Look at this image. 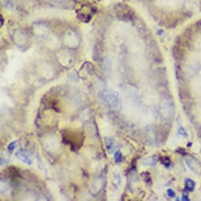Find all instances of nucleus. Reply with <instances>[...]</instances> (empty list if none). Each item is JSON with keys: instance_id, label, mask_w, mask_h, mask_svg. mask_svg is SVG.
<instances>
[{"instance_id": "3", "label": "nucleus", "mask_w": 201, "mask_h": 201, "mask_svg": "<svg viewBox=\"0 0 201 201\" xmlns=\"http://www.w3.org/2000/svg\"><path fill=\"white\" fill-rule=\"evenodd\" d=\"M114 159H115V161H116V163H120L122 161V154L121 152L118 151L115 154H114Z\"/></svg>"}, {"instance_id": "4", "label": "nucleus", "mask_w": 201, "mask_h": 201, "mask_svg": "<svg viewBox=\"0 0 201 201\" xmlns=\"http://www.w3.org/2000/svg\"><path fill=\"white\" fill-rule=\"evenodd\" d=\"M17 141L11 142L10 144H9V146H8L9 152H13V151L14 150L15 148H16V146H17Z\"/></svg>"}, {"instance_id": "5", "label": "nucleus", "mask_w": 201, "mask_h": 201, "mask_svg": "<svg viewBox=\"0 0 201 201\" xmlns=\"http://www.w3.org/2000/svg\"><path fill=\"white\" fill-rule=\"evenodd\" d=\"M162 163L163 165H165L166 166H168L170 164V159L169 157H163L162 158Z\"/></svg>"}, {"instance_id": "1", "label": "nucleus", "mask_w": 201, "mask_h": 201, "mask_svg": "<svg viewBox=\"0 0 201 201\" xmlns=\"http://www.w3.org/2000/svg\"><path fill=\"white\" fill-rule=\"evenodd\" d=\"M16 157L17 159L21 160L22 163H26L28 165H32V161L30 159V157L28 156V154L26 152H23V151H18L16 153Z\"/></svg>"}, {"instance_id": "2", "label": "nucleus", "mask_w": 201, "mask_h": 201, "mask_svg": "<svg viewBox=\"0 0 201 201\" xmlns=\"http://www.w3.org/2000/svg\"><path fill=\"white\" fill-rule=\"evenodd\" d=\"M105 143H106V148H107V150L110 152V153L114 152V150H115L117 148V145L116 144H115V142H114L113 140H111V139H110V138H106Z\"/></svg>"}, {"instance_id": "6", "label": "nucleus", "mask_w": 201, "mask_h": 201, "mask_svg": "<svg viewBox=\"0 0 201 201\" xmlns=\"http://www.w3.org/2000/svg\"><path fill=\"white\" fill-rule=\"evenodd\" d=\"M186 187L188 188V189H190V191H192L193 189V188H194V183L190 180L187 181Z\"/></svg>"}, {"instance_id": "7", "label": "nucleus", "mask_w": 201, "mask_h": 201, "mask_svg": "<svg viewBox=\"0 0 201 201\" xmlns=\"http://www.w3.org/2000/svg\"><path fill=\"white\" fill-rule=\"evenodd\" d=\"M167 193H168V195H169V196H170V197H174V196H175V193H174V191L172 190V189H168Z\"/></svg>"}]
</instances>
